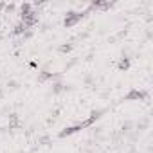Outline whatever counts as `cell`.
Masks as SVG:
<instances>
[{
  "mask_svg": "<svg viewBox=\"0 0 153 153\" xmlns=\"http://www.w3.org/2000/svg\"><path fill=\"white\" fill-rule=\"evenodd\" d=\"M72 47H74V45H72V42H68V43H61V45L58 47V51H59V52H70V51H72Z\"/></svg>",
  "mask_w": 153,
  "mask_h": 153,
  "instance_id": "obj_11",
  "label": "cell"
},
{
  "mask_svg": "<svg viewBox=\"0 0 153 153\" xmlns=\"http://www.w3.org/2000/svg\"><path fill=\"white\" fill-rule=\"evenodd\" d=\"M2 9H6V4H4V2H0V11H2Z\"/></svg>",
  "mask_w": 153,
  "mask_h": 153,
  "instance_id": "obj_19",
  "label": "cell"
},
{
  "mask_svg": "<svg viewBox=\"0 0 153 153\" xmlns=\"http://www.w3.org/2000/svg\"><path fill=\"white\" fill-rule=\"evenodd\" d=\"M88 13L85 11V13H78V11H68L67 13V16H65V20H63V25L65 27H74L76 24H79L81 22V18H85Z\"/></svg>",
  "mask_w": 153,
  "mask_h": 153,
  "instance_id": "obj_1",
  "label": "cell"
},
{
  "mask_svg": "<svg viewBox=\"0 0 153 153\" xmlns=\"http://www.w3.org/2000/svg\"><path fill=\"white\" fill-rule=\"evenodd\" d=\"M79 130H83L81 124H74V126H68V128L61 130V131L58 133V137H59V139H65V137H68V135H72V133H76V131H79Z\"/></svg>",
  "mask_w": 153,
  "mask_h": 153,
  "instance_id": "obj_4",
  "label": "cell"
},
{
  "mask_svg": "<svg viewBox=\"0 0 153 153\" xmlns=\"http://www.w3.org/2000/svg\"><path fill=\"white\" fill-rule=\"evenodd\" d=\"M25 31H27V27H25V25H24V24L20 22V24H16V27H15L13 34H15V36H22V34H24Z\"/></svg>",
  "mask_w": 153,
  "mask_h": 153,
  "instance_id": "obj_8",
  "label": "cell"
},
{
  "mask_svg": "<svg viewBox=\"0 0 153 153\" xmlns=\"http://www.w3.org/2000/svg\"><path fill=\"white\" fill-rule=\"evenodd\" d=\"M20 9H22V15H27V13H31V11H33V4L25 2V4H22V6H20Z\"/></svg>",
  "mask_w": 153,
  "mask_h": 153,
  "instance_id": "obj_12",
  "label": "cell"
},
{
  "mask_svg": "<svg viewBox=\"0 0 153 153\" xmlns=\"http://www.w3.org/2000/svg\"><path fill=\"white\" fill-rule=\"evenodd\" d=\"M49 140H51V139H49V135H43V137H40V139H38V144H42V146H43V144H47Z\"/></svg>",
  "mask_w": 153,
  "mask_h": 153,
  "instance_id": "obj_15",
  "label": "cell"
},
{
  "mask_svg": "<svg viewBox=\"0 0 153 153\" xmlns=\"http://www.w3.org/2000/svg\"><path fill=\"white\" fill-rule=\"evenodd\" d=\"M52 81V72H47V70H42L38 74V83H45V81Z\"/></svg>",
  "mask_w": 153,
  "mask_h": 153,
  "instance_id": "obj_6",
  "label": "cell"
},
{
  "mask_svg": "<svg viewBox=\"0 0 153 153\" xmlns=\"http://www.w3.org/2000/svg\"><path fill=\"white\" fill-rule=\"evenodd\" d=\"M70 87L68 85H63L61 81H56V83H52V94H61V92H65V90H68Z\"/></svg>",
  "mask_w": 153,
  "mask_h": 153,
  "instance_id": "obj_5",
  "label": "cell"
},
{
  "mask_svg": "<svg viewBox=\"0 0 153 153\" xmlns=\"http://www.w3.org/2000/svg\"><path fill=\"white\" fill-rule=\"evenodd\" d=\"M7 87H9V90H16V88H18V83H16V81H9Z\"/></svg>",
  "mask_w": 153,
  "mask_h": 153,
  "instance_id": "obj_17",
  "label": "cell"
},
{
  "mask_svg": "<svg viewBox=\"0 0 153 153\" xmlns=\"http://www.w3.org/2000/svg\"><path fill=\"white\" fill-rule=\"evenodd\" d=\"M85 83H87V85L92 83V76H87V78H85Z\"/></svg>",
  "mask_w": 153,
  "mask_h": 153,
  "instance_id": "obj_18",
  "label": "cell"
},
{
  "mask_svg": "<svg viewBox=\"0 0 153 153\" xmlns=\"http://www.w3.org/2000/svg\"><path fill=\"white\" fill-rule=\"evenodd\" d=\"M20 124V119H18V115L16 114H11L9 115V130H13L15 126H18Z\"/></svg>",
  "mask_w": 153,
  "mask_h": 153,
  "instance_id": "obj_9",
  "label": "cell"
},
{
  "mask_svg": "<svg viewBox=\"0 0 153 153\" xmlns=\"http://www.w3.org/2000/svg\"><path fill=\"white\" fill-rule=\"evenodd\" d=\"M130 128H131V123L128 121V123H124V124H123V128H121V133H128V131H130Z\"/></svg>",
  "mask_w": 153,
  "mask_h": 153,
  "instance_id": "obj_13",
  "label": "cell"
},
{
  "mask_svg": "<svg viewBox=\"0 0 153 153\" xmlns=\"http://www.w3.org/2000/svg\"><path fill=\"white\" fill-rule=\"evenodd\" d=\"M33 34H34V33H33V29H27V31H25V33L22 34V40H29V38H31Z\"/></svg>",
  "mask_w": 153,
  "mask_h": 153,
  "instance_id": "obj_14",
  "label": "cell"
},
{
  "mask_svg": "<svg viewBox=\"0 0 153 153\" xmlns=\"http://www.w3.org/2000/svg\"><path fill=\"white\" fill-rule=\"evenodd\" d=\"M27 29H33L36 24H38V15H36V11L33 9L31 13H27V15H22V20H20Z\"/></svg>",
  "mask_w": 153,
  "mask_h": 153,
  "instance_id": "obj_2",
  "label": "cell"
},
{
  "mask_svg": "<svg viewBox=\"0 0 153 153\" xmlns=\"http://www.w3.org/2000/svg\"><path fill=\"white\" fill-rule=\"evenodd\" d=\"M16 9V6L15 4H6V13H13Z\"/></svg>",
  "mask_w": 153,
  "mask_h": 153,
  "instance_id": "obj_16",
  "label": "cell"
},
{
  "mask_svg": "<svg viewBox=\"0 0 153 153\" xmlns=\"http://www.w3.org/2000/svg\"><path fill=\"white\" fill-rule=\"evenodd\" d=\"M146 92L144 90H139V88H131L126 96H124V99L126 101H142V99H146Z\"/></svg>",
  "mask_w": 153,
  "mask_h": 153,
  "instance_id": "obj_3",
  "label": "cell"
},
{
  "mask_svg": "<svg viewBox=\"0 0 153 153\" xmlns=\"http://www.w3.org/2000/svg\"><path fill=\"white\" fill-rule=\"evenodd\" d=\"M29 153H31V151H29Z\"/></svg>",
  "mask_w": 153,
  "mask_h": 153,
  "instance_id": "obj_20",
  "label": "cell"
},
{
  "mask_svg": "<svg viewBox=\"0 0 153 153\" xmlns=\"http://www.w3.org/2000/svg\"><path fill=\"white\" fill-rule=\"evenodd\" d=\"M126 34H128V29H121V31H119V33H117L115 36H112V38H110V42H117V40H121V38H124Z\"/></svg>",
  "mask_w": 153,
  "mask_h": 153,
  "instance_id": "obj_10",
  "label": "cell"
},
{
  "mask_svg": "<svg viewBox=\"0 0 153 153\" xmlns=\"http://www.w3.org/2000/svg\"><path fill=\"white\" fill-rule=\"evenodd\" d=\"M117 68L119 70H128L130 68V58H121L119 63H117Z\"/></svg>",
  "mask_w": 153,
  "mask_h": 153,
  "instance_id": "obj_7",
  "label": "cell"
}]
</instances>
